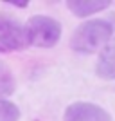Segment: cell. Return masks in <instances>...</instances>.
Returning <instances> with one entry per match:
<instances>
[{"label":"cell","instance_id":"6da1fadb","mask_svg":"<svg viewBox=\"0 0 115 121\" xmlns=\"http://www.w3.org/2000/svg\"><path fill=\"white\" fill-rule=\"evenodd\" d=\"M111 33H113V27L110 20H101V18L86 20L75 27L74 35L70 38V47L81 54H92L106 45Z\"/></svg>","mask_w":115,"mask_h":121},{"label":"cell","instance_id":"9c48e42d","mask_svg":"<svg viewBox=\"0 0 115 121\" xmlns=\"http://www.w3.org/2000/svg\"><path fill=\"white\" fill-rule=\"evenodd\" d=\"M7 4L16 5V7H27V0H5Z\"/></svg>","mask_w":115,"mask_h":121},{"label":"cell","instance_id":"52a82bcc","mask_svg":"<svg viewBox=\"0 0 115 121\" xmlns=\"http://www.w3.org/2000/svg\"><path fill=\"white\" fill-rule=\"evenodd\" d=\"M15 89H16L15 74L5 61L0 60V99H5L7 96H11L15 92Z\"/></svg>","mask_w":115,"mask_h":121},{"label":"cell","instance_id":"3957f363","mask_svg":"<svg viewBox=\"0 0 115 121\" xmlns=\"http://www.w3.org/2000/svg\"><path fill=\"white\" fill-rule=\"evenodd\" d=\"M29 45L25 38L24 25L11 18L5 13H0V49L2 51H20Z\"/></svg>","mask_w":115,"mask_h":121},{"label":"cell","instance_id":"277c9868","mask_svg":"<svg viewBox=\"0 0 115 121\" xmlns=\"http://www.w3.org/2000/svg\"><path fill=\"white\" fill-rule=\"evenodd\" d=\"M63 121H111V116L95 103L75 101L65 108Z\"/></svg>","mask_w":115,"mask_h":121},{"label":"cell","instance_id":"7a4b0ae2","mask_svg":"<svg viewBox=\"0 0 115 121\" xmlns=\"http://www.w3.org/2000/svg\"><path fill=\"white\" fill-rule=\"evenodd\" d=\"M24 31L27 43L34 47H54L61 38V24L47 15L31 16Z\"/></svg>","mask_w":115,"mask_h":121},{"label":"cell","instance_id":"8992f818","mask_svg":"<svg viewBox=\"0 0 115 121\" xmlns=\"http://www.w3.org/2000/svg\"><path fill=\"white\" fill-rule=\"evenodd\" d=\"M110 0H68L67 7L72 11L75 16L85 18V16H92L95 13H101L110 7Z\"/></svg>","mask_w":115,"mask_h":121},{"label":"cell","instance_id":"5b68a950","mask_svg":"<svg viewBox=\"0 0 115 121\" xmlns=\"http://www.w3.org/2000/svg\"><path fill=\"white\" fill-rule=\"evenodd\" d=\"M113 33H111L110 40L106 42V45L101 49L99 60L95 65V72L103 80H115V15L110 20Z\"/></svg>","mask_w":115,"mask_h":121},{"label":"cell","instance_id":"ba28073f","mask_svg":"<svg viewBox=\"0 0 115 121\" xmlns=\"http://www.w3.org/2000/svg\"><path fill=\"white\" fill-rule=\"evenodd\" d=\"M20 108L9 99H0V121H18Z\"/></svg>","mask_w":115,"mask_h":121}]
</instances>
